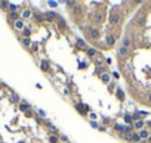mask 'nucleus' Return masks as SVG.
Returning a JSON list of instances; mask_svg holds the SVG:
<instances>
[{
	"label": "nucleus",
	"instance_id": "1",
	"mask_svg": "<svg viewBox=\"0 0 151 143\" xmlns=\"http://www.w3.org/2000/svg\"><path fill=\"white\" fill-rule=\"evenodd\" d=\"M89 38H90V40H98V38H99V31L95 30V28L89 30Z\"/></svg>",
	"mask_w": 151,
	"mask_h": 143
},
{
	"label": "nucleus",
	"instance_id": "2",
	"mask_svg": "<svg viewBox=\"0 0 151 143\" xmlns=\"http://www.w3.org/2000/svg\"><path fill=\"white\" fill-rule=\"evenodd\" d=\"M76 109L80 112L82 115H86V114H87V106L83 105V103H77V105H76Z\"/></svg>",
	"mask_w": 151,
	"mask_h": 143
},
{
	"label": "nucleus",
	"instance_id": "3",
	"mask_svg": "<svg viewBox=\"0 0 151 143\" xmlns=\"http://www.w3.org/2000/svg\"><path fill=\"white\" fill-rule=\"evenodd\" d=\"M110 22L114 25V24H118L120 22V15L118 13H116V12H113L111 15H110Z\"/></svg>",
	"mask_w": 151,
	"mask_h": 143
},
{
	"label": "nucleus",
	"instance_id": "4",
	"mask_svg": "<svg viewBox=\"0 0 151 143\" xmlns=\"http://www.w3.org/2000/svg\"><path fill=\"white\" fill-rule=\"evenodd\" d=\"M56 22L59 24V27H61L62 30H67V28H68V25H67V22H65V19H64V18L58 16V18H56Z\"/></svg>",
	"mask_w": 151,
	"mask_h": 143
},
{
	"label": "nucleus",
	"instance_id": "5",
	"mask_svg": "<svg viewBox=\"0 0 151 143\" xmlns=\"http://www.w3.org/2000/svg\"><path fill=\"white\" fill-rule=\"evenodd\" d=\"M43 16H45V19H48V21H56V18H58L55 12H46Z\"/></svg>",
	"mask_w": 151,
	"mask_h": 143
},
{
	"label": "nucleus",
	"instance_id": "6",
	"mask_svg": "<svg viewBox=\"0 0 151 143\" xmlns=\"http://www.w3.org/2000/svg\"><path fill=\"white\" fill-rule=\"evenodd\" d=\"M105 43H107L108 46H113V44L116 43V37H114V35H111V34H108V35L105 37Z\"/></svg>",
	"mask_w": 151,
	"mask_h": 143
},
{
	"label": "nucleus",
	"instance_id": "7",
	"mask_svg": "<svg viewBox=\"0 0 151 143\" xmlns=\"http://www.w3.org/2000/svg\"><path fill=\"white\" fill-rule=\"evenodd\" d=\"M102 18H104V15H102L101 12H96V13L93 15V21H95V24H101V22H102Z\"/></svg>",
	"mask_w": 151,
	"mask_h": 143
},
{
	"label": "nucleus",
	"instance_id": "8",
	"mask_svg": "<svg viewBox=\"0 0 151 143\" xmlns=\"http://www.w3.org/2000/svg\"><path fill=\"white\" fill-rule=\"evenodd\" d=\"M127 53H129V49L127 47H124V46H120V49H118V55L120 56H127Z\"/></svg>",
	"mask_w": 151,
	"mask_h": 143
},
{
	"label": "nucleus",
	"instance_id": "9",
	"mask_svg": "<svg viewBox=\"0 0 151 143\" xmlns=\"http://www.w3.org/2000/svg\"><path fill=\"white\" fill-rule=\"evenodd\" d=\"M40 68H42L43 71H49V68H50V66H49V62L43 59V61H42V64H40Z\"/></svg>",
	"mask_w": 151,
	"mask_h": 143
},
{
	"label": "nucleus",
	"instance_id": "10",
	"mask_svg": "<svg viewBox=\"0 0 151 143\" xmlns=\"http://www.w3.org/2000/svg\"><path fill=\"white\" fill-rule=\"evenodd\" d=\"M133 127L138 128V130H142V127H144V121L142 120H138V121H135L133 123Z\"/></svg>",
	"mask_w": 151,
	"mask_h": 143
},
{
	"label": "nucleus",
	"instance_id": "11",
	"mask_svg": "<svg viewBox=\"0 0 151 143\" xmlns=\"http://www.w3.org/2000/svg\"><path fill=\"white\" fill-rule=\"evenodd\" d=\"M139 137H141V140H142V139H148L150 134H148L147 130H141V131H139Z\"/></svg>",
	"mask_w": 151,
	"mask_h": 143
},
{
	"label": "nucleus",
	"instance_id": "12",
	"mask_svg": "<svg viewBox=\"0 0 151 143\" xmlns=\"http://www.w3.org/2000/svg\"><path fill=\"white\" fill-rule=\"evenodd\" d=\"M130 44H132V40H130L129 37H124V38H123V44H121V46H124V47L129 49V46H130Z\"/></svg>",
	"mask_w": 151,
	"mask_h": 143
},
{
	"label": "nucleus",
	"instance_id": "13",
	"mask_svg": "<svg viewBox=\"0 0 151 143\" xmlns=\"http://www.w3.org/2000/svg\"><path fill=\"white\" fill-rule=\"evenodd\" d=\"M98 53V50L95 47H90V49H87V56H90V58H93L95 55Z\"/></svg>",
	"mask_w": 151,
	"mask_h": 143
},
{
	"label": "nucleus",
	"instance_id": "14",
	"mask_svg": "<svg viewBox=\"0 0 151 143\" xmlns=\"http://www.w3.org/2000/svg\"><path fill=\"white\" fill-rule=\"evenodd\" d=\"M77 47H79V49H84V47H86L84 40H82V38H79V40H77Z\"/></svg>",
	"mask_w": 151,
	"mask_h": 143
},
{
	"label": "nucleus",
	"instance_id": "15",
	"mask_svg": "<svg viewBox=\"0 0 151 143\" xmlns=\"http://www.w3.org/2000/svg\"><path fill=\"white\" fill-rule=\"evenodd\" d=\"M15 28H18V30H24V22L18 19L17 22H15Z\"/></svg>",
	"mask_w": 151,
	"mask_h": 143
},
{
	"label": "nucleus",
	"instance_id": "16",
	"mask_svg": "<svg viewBox=\"0 0 151 143\" xmlns=\"http://www.w3.org/2000/svg\"><path fill=\"white\" fill-rule=\"evenodd\" d=\"M101 80H102L105 84H108V83H110V75H108V74H102V75H101Z\"/></svg>",
	"mask_w": 151,
	"mask_h": 143
},
{
	"label": "nucleus",
	"instance_id": "17",
	"mask_svg": "<svg viewBox=\"0 0 151 143\" xmlns=\"http://www.w3.org/2000/svg\"><path fill=\"white\" fill-rule=\"evenodd\" d=\"M58 140H59V137H58L56 134H52V136H50V139H49L50 143H58Z\"/></svg>",
	"mask_w": 151,
	"mask_h": 143
},
{
	"label": "nucleus",
	"instance_id": "18",
	"mask_svg": "<svg viewBox=\"0 0 151 143\" xmlns=\"http://www.w3.org/2000/svg\"><path fill=\"white\" fill-rule=\"evenodd\" d=\"M117 97L120 99V100H123V99H124V93H123V90H121V89H117Z\"/></svg>",
	"mask_w": 151,
	"mask_h": 143
},
{
	"label": "nucleus",
	"instance_id": "19",
	"mask_svg": "<svg viewBox=\"0 0 151 143\" xmlns=\"http://www.w3.org/2000/svg\"><path fill=\"white\" fill-rule=\"evenodd\" d=\"M19 109H21V111H28V109H30V105H27V103H21V105H19Z\"/></svg>",
	"mask_w": 151,
	"mask_h": 143
},
{
	"label": "nucleus",
	"instance_id": "20",
	"mask_svg": "<svg viewBox=\"0 0 151 143\" xmlns=\"http://www.w3.org/2000/svg\"><path fill=\"white\" fill-rule=\"evenodd\" d=\"M132 140H133V142H141V137H139V133H135V134H132Z\"/></svg>",
	"mask_w": 151,
	"mask_h": 143
},
{
	"label": "nucleus",
	"instance_id": "21",
	"mask_svg": "<svg viewBox=\"0 0 151 143\" xmlns=\"http://www.w3.org/2000/svg\"><path fill=\"white\" fill-rule=\"evenodd\" d=\"M30 16H31V10H24V12H22V18H24V19H27V18H30Z\"/></svg>",
	"mask_w": 151,
	"mask_h": 143
},
{
	"label": "nucleus",
	"instance_id": "22",
	"mask_svg": "<svg viewBox=\"0 0 151 143\" xmlns=\"http://www.w3.org/2000/svg\"><path fill=\"white\" fill-rule=\"evenodd\" d=\"M22 34L25 35V38H28V35L31 34V30H30V28H24V30H22Z\"/></svg>",
	"mask_w": 151,
	"mask_h": 143
},
{
	"label": "nucleus",
	"instance_id": "23",
	"mask_svg": "<svg viewBox=\"0 0 151 143\" xmlns=\"http://www.w3.org/2000/svg\"><path fill=\"white\" fill-rule=\"evenodd\" d=\"M9 18H11V19H15V22H17L18 21V13L17 12H11V13H9Z\"/></svg>",
	"mask_w": 151,
	"mask_h": 143
},
{
	"label": "nucleus",
	"instance_id": "24",
	"mask_svg": "<svg viewBox=\"0 0 151 143\" xmlns=\"http://www.w3.org/2000/svg\"><path fill=\"white\" fill-rule=\"evenodd\" d=\"M124 121H126V124H127V126H130V124H132V117L124 115Z\"/></svg>",
	"mask_w": 151,
	"mask_h": 143
},
{
	"label": "nucleus",
	"instance_id": "25",
	"mask_svg": "<svg viewBox=\"0 0 151 143\" xmlns=\"http://www.w3.org/2000/svg\"><path fill=\"white\" fill-rule=\"evenodd\" d=\"M67 6H70V7H73V6H77V1H73V0H70V1H67Z\"/></svg>",
	"mask_w": 151,
	"mask_h": 143
},
{
	"label": "nucleus",
	"instance_id": "26",
	"mask_svg": "<svg viewBox=\"0 0 151 143\" xmlns=\"http://www.w3.org/2000/svg\"><path fill=\"white\" fill-rule=\"evenodd\" d=\"M22 43H24V46H30V43H31V41H30V38H24V40H22Z\"/></svg>",
	"mask_w": 151,
	"mask_h": 143
},
{
	"label": "nucleus",
	"instance_id": "27",
	"mask_svg": "<svg viewBox=\"0 0 151 143\" xmlns=\"http://www.w3.org/2000/svg\"><path fill=\"white\" fill-rule=\"evenodd\" d=\"M48 3H49V6H52V7H56V6H58V1H52V0H50Z\"/></svg>",
	"mask_w": 151,
	"mask_h": 143
},
{
	"label": "nucleus",
	"instance_id": "28",
	"mask_svg": "<svg viewBox=\"0 0 151 143\" xmlns=\"http://www.w3.org/2000/svg\"><path fill=\"white\" fill-rule=\"evenodd\" d=\"M124 140L130 142V140H132V134H124Z\"/></svg>",
	"mask_w": 151,
	"mask_h": 143
},
{
	"label": "nucleus",
	"instance_id": "29",
	"mask_svg": "<svg viewBox=\"0 0 151 143\" xmlns=\"http://www.w3.org/2000/svg\"><path fill=\"white\" fill-rule=\"evenodd\" d=\"M59 139H61L64 143H68V137H67V136H59Z\"/></svg>",
	"mask_w": 151,
	"mask_h": 143
},
{
	"label": "nucleus",
	"instance_id": "30",
	"mask_svg": "<svg viewBox=\"0 0 151 143\" xmlns=\"http://www.w3.org/2000/svg\"><path fill=\"white\" fill-rule=\"evenodd\" d=\"M90 126H92L93 128H99V126L96 124V121H90Z\"/></svg>",
	"mask_w": 151,
	"mask_h": 143
},
{
	"label": "nucleus",
	"instance_id": "31",
	"mask_svg": "<svg viewBox=\"0 0 151 143\" xmlns=\"http://www.w3.org/2000/svg\"><path fill=\"white\" fill-rule=\"evenodd\" d=\"M9 9H11V10H12V12H15V10H17V6H15V4H12V3H11V4H9Z\"/></svg>",
	"mask_w": 151,
	"mask_h": 143
},
{
	"label": "nucleus",
	"instance_id": "32",
	"mask_svg": "<svg viewBox=\"0 0 151 143\" xmlns=\"http://www.w3.org/2000/svg\"><path fill=\"white\" fill-rule=\"evenodd\" d=\"M39 115H40V117H46V112L43 111V109H40V111H39Z\"/></svg>",
	"mask_w": 151,
	"mask_h": 143
},
{
	"label": "nucleus",
	"instance_id": "33",
	"mask_svg": "<svg viewBox=\"0 0 151 143\" xmlns=\"http://www.w3.org/2000/svg\"><path fill=\"white\" fill-rule=\"evenodd\" d=\"M113 77H114V78L117 80L118 77H120V75H118V72H116V71H114V72H113Z\"/></svg>",
	"mask_w": 151,
	"mask_h": 143
},
{
	"label": "nucleus",
	"instance_id": "34",
	"mask_svg": "<svg viewBox=\"0 0 151 143\" xmlns=\"http://www.w3.org/2000/svg\"><path fill=\"white\" fill-rule=\"evenodd\" d=\"M12 100H15V102H17V100H18V96H17V95H12Z\"/></svg>",
	"mask_w": 151,
	"mask_h": 143
},
{
	"label": "nucleus",
	"instance_id": "35",
	"mask_svg": "<svg viewBox=\"0 0 151 143\" xmlns=\"http://www.w3.org/2000/svg\"><path fill=\"white\" fill-rule=\"evenodd\" d=\"M80 68H86V62H82L80 64Z\"/></svg>",
	"mask_w": 151,
	"mask_h": 143
},
{
	"label": "nucleus",
	"instance_id": "36",
	"mask_svg": "<svg viewBox=\"0 0 151 143\" xmlns=\"http://www.w3.org/2000/svg\"><path fill=\"white\" fill-rule=\"evenodd\" d=\"M148 99H150V103H151V93L148 95Z\"/></svg>",
	"mask_w": 151,
	"mask_h": 143
},
{
	"label": "nucleus",
	"instance_id": "37",
	"mask_svg": "<svg viewBox=\"0 0 151 143\" xmlns=\"http://www.w3.org/2000/svg\"><path fill=\"white\" fill-rule=\"evenodd\" d=\"M148 140H150V143H151V136H150V137H148Z\"/></svg>",
	"mask_w": 151,
	"mask_h": 143
}]
</instances>
